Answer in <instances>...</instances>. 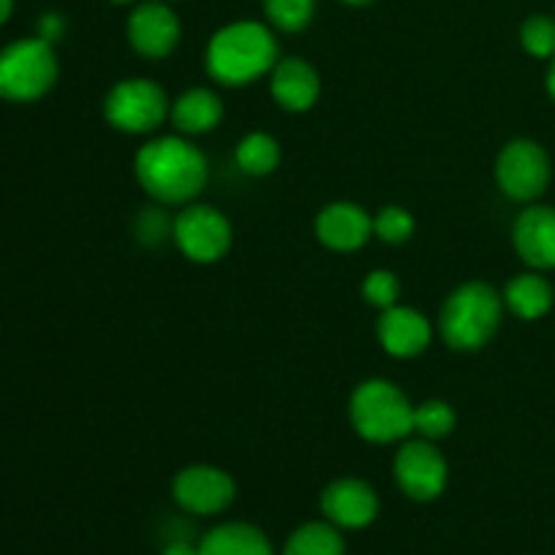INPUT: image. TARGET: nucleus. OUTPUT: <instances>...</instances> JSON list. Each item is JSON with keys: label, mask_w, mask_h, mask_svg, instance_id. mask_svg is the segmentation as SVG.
Listing matches in <instances>:
<instances>
[{"label": "nucleus", "mask_w": 555, "mask_h": 555, "mask_svg": "<svg viewBox=\"0 0 555 555\" xmlns=\"http://www.w3.org/2000/svg\"><path fill=\"white\" fill-rule=\"evenodd\" d=\"M130 47L150 60L168 57L182 38V25L166 0L141 3L128 20Z\"/></svg>", "instance_id": "nucleus-11"}, {"label": "nucleus", "mask_w": 555, "mask_h": 555, "mask_svg": "<svg viewBox=\"0 0 555 555\" xmlns=\"http://www.w3.org/2000/svg\"><path fill=\"white\" fill-rule=\"evenodd\" d=\"M455 428V410L442 399L423 401L415 406V434L423 439H444Z\"/></svg>", "instance_id": "nucleus-22"}, {"label": "nucleus", "mask_w": 555, "mask_h": 555, "mask_svg": "<svg viewBox=\"0 0 555 555\" xmlns=\"http://www.w3.org/2000/svg\"><path fill=\"white\" fill-rule=\"evenodd\" d=\"M520 43L534 57H555V20L542 14L526 20L520 27Z\"/></svg>", "instance_id": "nucleus-25"}, {"label": "nucleus", "mask_w": 555, "mask_h": 555, "mask_svg": "<svg viewBox=\"0 0 555 555\" xmlns=\"http://www.w3.org/2000/svg\"><path fill=\"white\" fill-rule=\"evenodd\" d=\"M314 233L320 242L336 253H356L374 236V217L366 215L358 204L339 201L325 206L314 220Z\"/></svg>", "instance_id": "nucleus-13"}, {"label": "nucleus", "mask_w": 555, "mask_h": 555, "mask_svg": "<svg viewBox=\"0 0 555 555\" xmlns=\"http://www.w3.org/2000/svg\"><path fill=\"white\" fill-rule=\"evenodd\" d=\"M547 92H551L553 101H555V57L551 63V70H547Z\"/></svg>", "instance_id": "nucleus-31"}, {"label": "nucleus", "mask_w": 555, "mask_h": 555, "mask_svg": "<svg viewBox=\"0 0 555 555\" xmlns=\"http://www.w3.org/2000/svg\"><path fill=\"white\" fill-rule=\"evenodd\" d=\"M57 79V57L43 38H22L0 52V98L14 103L38 101Z\"/></svg>", "instance_id": "nucleus-5"}, {"label": "nucleus", "mask_w": 555, "mask_h": 555, "mask_svg": "<svg viewBox=\"0 0 555 555\" xmlns=\"http://www.w3.org/2000/svg\"><path fill=\"white\" fill-rule=\"evenodd\" d=\"M198 555H274V547L255 526L222 524L201 540Z\"/></svg>", "instance_id": "nucleus-18"}, {"label": "nucleus", "mask_w": 555, "mask_h": 555, "mask_svg": "<svg viewBox=\"0 0 555 555\" xmlns=\"http://www.w3.org/2000/svg\"><path fill=\"white\" fill-rule=\"evenodd\" d=\"M266 16L285 33H298L312 22L314 0H263Z\"/></svg>", "instance_id": "nucleus-23"}, {"label": "nucleus", "mask_w": 555, "mask_h": 555, "mask_svg": "<svg viewBox=\"0 0 555 555\" xmlns=\"http://www.w3.org/2000/svg\"><path fill=\"white\" fill-rule=\"evenodd\" d=\"M163 555H198V547H193L190 542H184V540H177V542H171V545L163 547Z\"/></svg>", "instance_id": "nucleus-29"}, {"label": "nucleus", "mask_w": 555, "mask_h": 555, "mask_svg": "<svg viewBox=\"0 0 555 555\" xmlns=\"http://www.w3.org/2000/svg\"><path fill=\"white\" fill-rule=\"evenodd\" d=\"M11 9H14V0H0V25L11 16Z\"/></svg>", "instance_id": "nucleus-30"}, {"label": "nucleus", "mask_w": 555, "mask_h": 555, "mask_svg": "<svg viewBox=\"0 0 555 555\" xmlns=\"http://www.w3.org/2000/svg\"><path fill=\"white\" fill-rule=\"evenodd\" d=\"M377 336L383 350L390 352L393 358H415L431 341V323L417 309L396 304V307L383 309V314H379Z\"/></svg>", "instance_id": "nucleus-14"}, {"label": "nucleus", "mask_w": 555, "mask_h": 555, "mask_svg": "<svg viewBox=\"0 0 555 555\" xmlns=\"http://www.w3.org/2000/svg\"><path fill=\"white\" fill-rule=\"evenodd\" d=\"M271 98L285 112H309L320 98V74L301 57H285L271 70Z\"/></svg>", "instance_id": "nucleus-16"}, {"label": "nucleus", "mask_w": 555, "mask_h": 555, "mask_svg": "<svg viewBox=\"0 0 555 555\" xmlns=\"http://www.w3.org/2000/svg\"><path fill=\"white\" fill-rule=\"evenodd\" d=\"M513 242L520 258L534 269H555V209L531 206L518 217Z\"/></svg>", "instance_id": "nucleus-15"}, {"label": "nucleus", "mask_w": 555, "mask_h": 555, "mask_svg": "<svg viewBox=\"0 0 555 555\" xmlns=\"http://www.w3.org/2000/svg\"><path fill=\"white\" fill-rule=\"evenodd\" d=\"M499 188L513 201H534L551 182V157L537 141H509L496 160Z\"/></svg>", "instance_id": "nucleus-8"}, {"label": "nucleus", "mask_w": 555, "mask_h": 555, "mask_svg": "<svg viewBox=\"0 0 555 555\" xmlns=\"http://www.w3.org/2000/svg\"><path fill=\"white\" fill-rule=\"evenodd\" d=\"M350 421L366 442H401L415 431V404L390 379H366L350 399Z\"/></svg>", "instance_id": "nucleus-4"}, {"label": "nucleus", "mask_w": 555, "mask_h": 555, "mask_svg": "<svg viewBox=\"0 0 555 555\" xmlns=\"http://www.w3.org/2000/svg\"><path fill=\"white\" fill-rule=\"evenodd\" d=\"M173 499L193 515H217L236 499V482L217 466L195 464L173 477Z\"/></svg>", "instance_id": "nucleus-10"}, {"label": "nucleus", "mask_w": 555, "mask_h": 555, "mask_svg": "<svg viewBox=\"0 0 555 555\" xmlns=\"http://www.w3.org/2000/svg\"><path fill=\"white\" fill-rule=\"evenodd\" d=\"M415 233V217L404 206H385L374 217V236L385 244H404Z\"/></svg>", "instance_id": "nucleus-24"}, {"label": "nucleus", "mask_w": 555, "mask_h": 555, "mask_svg": "<svg viewBox=\"0 0 555 555\" xmlns=\"http://www.w3.org/2000/svg\"><path fill=\"white\" fill-rule=\"evenodd\" d=\"M171 119L182 135H201L222 122V101L215 90L195 87L179 95L171 106Z\"/></svg>", "instance_id": "nucleus-17"}, {"label": "nucleus", "mask_w": 555, "mask_h": 555, "mask_svg": "<svg viewBox=\"0 0 555 555\" xmlns=\"http://www.w3.org/2000/svg\"><path fill=\"white\" fill-rule=\"evenodd\" d=\"M323 515L339 529H366L379 513V499L369 482L345 477L331 482L320 496Z\"/></svg>", "instance_id": "nucleus-12"}, {"label": "nucleus", "mask_w": 555, "mask_h": 555, "mask_svg": "<svg viewBox=\"0 0 555 555\" xmlns=\"http://www.w3.org/2000/svg\"><path fill=\"white\" fill-rule=\"evenodd\" d=\"M361 293H363V298L372 304V307L390 309V307H396V304H399L401 282H399V276L393 274V271L377 269V271H372L366 280H363Z\"/></svg>", "instance_id": "nucleus-26"}, {"label": "nucleus", "mask_w": 555, "mask_h": 555, "mask_svg": "<svg viewBox=\"0 0 555 555\" xmlns=\"http://www.w3.org/2000/svg\"><path fill=\"white\" fill-rule=\"evenodd\" d=\"M504 304L520 320H540L553 307V287L540 274H518L504 291Z\"/></svg>", "instance_id": "nucleus-19"}, {"label": "nucleus", "mask_w": 555, "mask_h": 555, "mask_svg": "<svg viewBox=\"0 0 555 555\" xmlns=\"http://www.w3.org/2000/svg\"><path fill=\"white\" fill-rule=\"evenodd\" d=\"M112 3H117V5H125V3H133V0H112Z\"/></svg>", "instance_id": "nucleus-33"}, {"label": "nucleus", "mask_w": 555, "mask_h": 555, "mask_svg": "<svg viewBox=\"0 0 555 555\" xmlns=\"http://www.w3.org/2000/svg\"><path fill=\"white\" fill-rule=\"evenodd\" d=\"M345 3H350V5H363V3H372V0H345Z\"/></svg>", "instance_id": "nucleus-32"}, {"label": "nucleus", "mask_w": 555, "mask_h": 555, "mask_svg": "<svg viewBox=\"0 0 555 555\" xmlns=\"http://www.w3.org/2000/svg\"><path fill=\"white\" fill-rule=\"evenodd\" d=\"M504 298L486 282H466L453 291L439 314L442 339L453 350H480L502 325Z\"/></svg>", "instance_id": "nucleus-3"}, {"label": "nucleus", "mask_w": 555, "mask_h": 555, "mask_svg": "<svg viewBox=\"0 0 555 555\" xmlns=\"http://www.w3.org/2000/svg\"><path fill=\"white\" fill-rule=\"evenodd\" d=\"M135 179L160 204H190L209 179V163L198 146L182 135H163L144 144L135 155Z\"/></svg>", "instance_id": "nucleus-1"}, {"label": "nucleus", "mask_w": 555, "mask_h": 555, "mask_svg": "<svg viewBox=\"0 0 555 555\" xmlns=\"http://www.w3.org/2000/svg\"><path fill=\"white\" fill-rule=\"evenodd\" d=\"M280 47L271 27L260 22H233L217 30L206 47V74L228 87H244L271 74Z\"/></svg>", "instance_id": "nucleus-2"}, {"label": "nucleus", "mask_w": 555, "mask_h": 555, "mask_svg": "<svg viewBox=\"0 0 555 555\" xmlns=\"http://www.w3.org/2000/svg\"><path fill=\"white\" fill-rule=\"evenodd\" d=\"M396 482L404 491V496L415 499V502H434L448 488V461L444 455L434 448L431 439H412V442L401 444L396 453Z\"/></svg>", "instance_id": "nucleus-9"}, {"label": "nucleus", "mask_w": 555, "mask_h": 555, "mask_svg": "<svg viewBox=\"0 0 555 555\" xmlns=\"http://www.w3.org/2000/svg\"><path fill=\"white\" fill-rule=\"evenodd\" d=\"M171 225L173 222H168L160 209H146L139 220V233L141 238H146L150 233V244H157L160 238H166V233H171Z\"/></svg>", "instance_id": "nucleus-27"}, {"label": "nucleus", "mask_w": 555, "mask_h": 555, "mask_svg": "<svg viewBox=\"0 0 555 555\" xmlns=\"http://www.w3.org/2000/svg\"><path fill=\"white\" fill-rule=\"evenodd\" d=\"M171 236L177 242L179 253L193 263H215L231 249L233 228L222 211L215 206L193 204L184 206L173 217Z\"/></svg>", "instance_id": "nucleus-7"}, {"label": "nucleus", "mask_w": 555, "mask_h": 555, "mask_svg": "<svg viewBox=\"0 0 555 555\" xmlns=\"http://www.w3.org/2000/svg\"><path fill=\"white\" fill-rule=\"evenodd\" d=\"M171 114L168 98L152 79H122L108 90L103 117L122 133H152Z\"/></svg>", "instance_id": "nucleus-6"}, {"label": "nucleus", "mask_w": 555, "mask_h": 555, "mask_svg": "<svg viewBox=\"0 0 555 555\" xmlns=\"http://www.w3.org/2000/svg\"><path fill=\"white\" fill-rule=\"evenodd\" d=\"M60 33H63V22H60V16H54V14L43 16V20H41V33H38V38H43V41L52 43L54 38L60 36Z\"/></svg>", "instance_id": "nucleus-28"}, {"label": "nucleus", "mask_w": 555, "mask_h": 555, "mask_svg": "<svg viewBox=\"0 0 555 555\" xmlns=\"http://www.w3.org/2000/svg\"><path fill=\"white\" fill-rule=\"evenodd\" d=\"M282 160L280 141L269 133H249L236 146V163L249 177H266L274 171Z\"/></svg>", "instance_id": "nucleus-21"}, {"label": "nucleus", "mask_w": 555, "mask_h": 555, "mask_svg": "<svg viewBox=\"0 0 555 555\" xmlns=\"http://www.w3.org/2000/svg\"><path fill=\"white\" fill-rule=\"evenodd\" d=\"M282 555H345V540L331 520H312L293 531Z\"/></svg>", "instance_id": "nucleus-20"}]
</instances>
